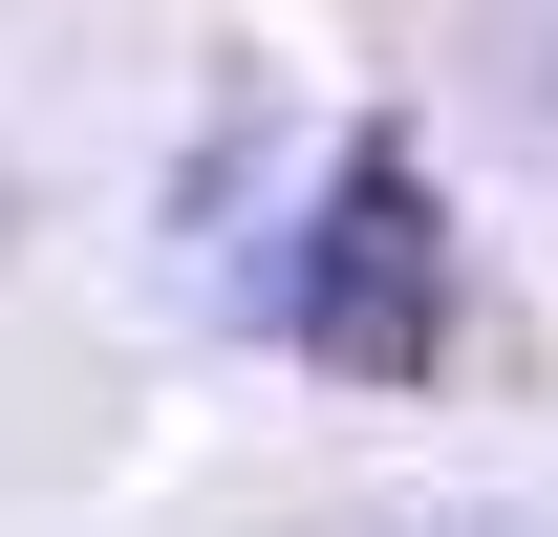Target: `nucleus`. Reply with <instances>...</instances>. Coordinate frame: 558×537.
<instances>
[{
  "label": "nucleus",
  "mask_w": 558,
  "mask_h": 537,
  "mask_svg": "<svg viewBox=\"0 0 558 537\" xmlns=\"http://www.w3.org/2000/svg\"><path fill=\"white\" fill-rule=\"evenodd\" d=\"M279 344H301L323 387H409L429 344H451V194H429L387 130L301 172V237H279Z\"/></svg>",
  "instance_id": "nucleus-1"
},
{
  "label": "nucleus",
  "mask_w": 558,
  "mask_h": 537,
  "mask_svg": "<svg viewBox=\"0 0 558 537\" xmlns=\"http://www.w3.org/2000/svg\"><path fill=\"white\" fill-rule=\"evenodd\" d=\"M323 537H537V516H494V494H387V516H323Z\"/></svg>",
  "instance_id": "nucleus-2"
}]
</instances>
